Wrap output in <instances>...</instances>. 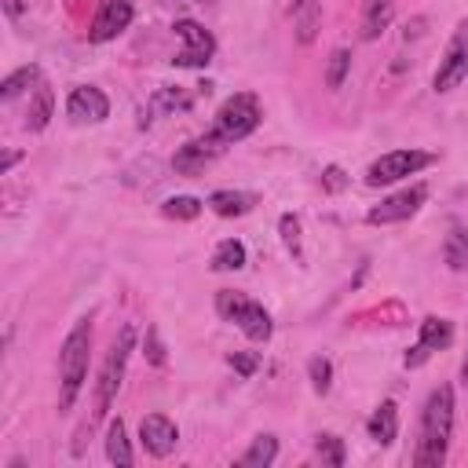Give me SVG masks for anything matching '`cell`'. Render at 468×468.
<instances>
[{"mask_svg":"<svg viewBox=\"0 0 468 468\" xmlns=\"http://www.w3.org/2000/svg\"><path fill=\"white\" fill-rule=\"evenodd\" d=\"M66 117H69L73 124H99V121H106V117H110V99H106V91L95 88V84H77V88L69 91V99H66Z\"/></svg>","mask_w":468,"mask_h":468,"instance_id":"cell-12","label":"cell"},{"mask_svg":"<svg viewBox=\"0 0 468 468\" xmlns=\"http://www.w3.org/2000/svg\"><path fill=\"white\" fill-rule=\"evenodd\" d=\"M461 377H464V380H468V358H464V366H461Z\"/></svg>","mask_w":468,"mask_h":468,"instance_id":"cell-34","label":"cell"},{"mask_svg":"<svg viewBox=\"0 0 468 468\" xmlns=\"http://www.w3.org/2000/svg\"><path fill=\"white\" fill-rule=\"evenodd\" d=\"M245 267V245L238 238H223L212 249V271H241Z\"/></svg>","mask_w":468,"mask_h":468,"instance_id":"cell-22","label":"cell"},{"mask_svg":"<svg viewBox=\"0 0 468 468\" xmlns=\"http://www.w3.org/2000/svg\"><path fill=\"white\" fill-rule=\"evenodd\" d=\"M132 347H135V329H132V325H121V333L113 336V344H110V351H106V358H102L99 380H95V417H106L110 402L117 399Z\"/></svg>","mask_w":468,"mask_h":468,"instance_id":"cell-5","label":"cell"},{"mask_svg":"<svg viewBox=\"0 0 468 468\" xmlns=\"http://www.w3.org/2000/svg\"><path fill=\"white\" fill-rule=\"evenodd\" d=\"M256 201H260V197H256V194H249V190H212L205 205H208L216 216L230 219V216H245Z\"/></svg>","mask_w":468,"mask_h":468,"instance_id":"cell-17","label":"cell"},{"mask_svg":"<svg viewBox=\"0 0 468 468\" xmlns=\"http://www.w3.org/2000/svg\"><path fill=\"white\" fill-rule=\"evenodd\" d=\"M424 201H428V186H424V183H413V186H406V190H399V194L384 197L380 205H373V208L366 212V223H373V227L406 223L410 216H417V212H420V205H424Z\"/></svg>","mask_w":468,"mask_h":468,"instance_id":"cell-9","label":"cell"},{"mask_svg":"<svg viewBox=\"0 0 468 468\" xmlns=\"http://www.w3.org/2000/svg\"><path fill=\"white\" fill-rule=\"evenodd\" d=\"M307 373H311V388H314L318 395H325L329 384H333V362L322 358V355H314V358L307 362Z\"/></svg>","mask_w":468,"mask_h":468,"instance_id":"cell-27","label":"cell"},{"mask_svg":"<svg viewBox=\"0 0 468 468\" xmlns=\"http://www.w3.org/2000/svg\"><path fill=\"white\" fill-rule=\"evenodd\" d=\"M289 11H292V15H303V11H322V0H289Z\"/></svg>","mask_w":468,"mask_h":468,"instance_id":"cell-32","label":"cell"},{"mask_svg":"<svg viewBox=\"0 0 468 468\" xmlns=\"http://www.w3.org/2000/svg\"><path fill=\"white\" fill-rule=\"evenodd\" d=\"M450 344H453V325H450L446 318L428 314V318L420 322V336H417V344L406 351V366L417 369V366H424L435 351H442V347H450Z\"/></svg>","mask_w":468,"mask_h":468,"instance_id":"cell-13","label":"cell"},{"mask_svg":"<svg viewBox=\"0 0 468 468\" xmlns=\"http://www.w3.org/2000/svg\"><path fill=\"white\" fill-rule=\"evenodd\" d=\"M227 150V143L208 128L205 135H197V139H190V143H183L179 150H176V157H172V168L179 172V176H201L219 154Z\"/></svg>","mask_w":468,"mask_h":468,"instance_id":"cell-10","label":"cell"},{"mask_svg":"<svg viewBox=\"0 0 468 468\" xmlns=\"http://www.w3.org/2000/svg\"><path fill=\"white\" fill-rule=\"evenodd\" d=\"M55 117V95L44 80H37V88L29 91V110H26V128L29 132H44L48 121Z\"/></svg>","mask_w":468,"mask_h":468,"instance_id":"cell-16","label":"cell"},{"mask_svg":"<svg viewBox=\"0 0 468 468\" xmlns=\"http://www.w3.org/2000/svg\"><path fill=\"white\" fill-rule=\"evenodd\" d=\"M132 15H135L132 0H99V11L91 18V26H88V40L91 44H106V40L121 37L132 26Z\"/></svg>","mask_w":468,"mask_h":468,"instance_id":"cell-11","label":"cell"},{"mask_svg":"<svg viewBox=\"0 0 468 468\" xmlns=\"http://www.w3.org/2000/svg\"><path fill=\"white\" fill-rule=\"evenodd\" d=\"M176 37L183 40L179 55L172 58L176 66H183V69H205V66L212 62V55H216V40H212V33H208L201 22H194V18H179V22H176Z\"/></svg>","mask_w":468,"mask_h":468,"instance_id":"cell-8","label":"cell"},{"mask_svg":"<svg viewBox=\"0 0 468 468\" xmlns=\"http://www.w3.org/2000/svg\"><path fill=\"white\" fill-rule=\"evenodd\" d=\"M274 457H278V439L274 435H256L252 446L241 453V464L245 468H267V464H274Z\"/></svg>","mask_w":468,"mask_h":468,"instance_id":"cell-23","label":"cell"},{"mask_svg":"<svg viewBox=\"0 0 468 468\" xmlns=\"http://www.w3.org/2000/svg\"><path fill=\"white\" fill-rule=\"evenodd\" d=\"M201 205H205V201H197V197H190V194H176V197H168V201L161 205V216H165V219H197V216H201Z\"/></svg>","mask_w":468,"mask_h":468,"instance_id":"cell-24","label":"cell"},{"mask_svg":"<svg viewBox=\"0 0 468 468\" xmlns=\"http://www.w3.org/2000/svg\"><path fill=\"white\" fill-rule=\"evenodd\" d=\"M366 431H369L373 442L391 446V442L399 439V406H395L391 399H384V402L373 410V417L366 420Z\"/></svg>","mask_w":468,"mask_h":468,"instance_id":"cell-15","label":"cell"},{"mask_svg":"<svg viewBox=\"0 0 468 468\" xmlns=\"http://www.w3.org/2000/svg\"><path fill=\"white\" fill-rule=\"evenodd\" d=\"M146 355L154 366H165V344L157 340V329H146Z\"/></svg>","mask_w":468,"mask_h":468,"instance_id":"cell-30","label":"cell"},{"mask_svg":"<svg viewBox=\"0 0 468 468\" xmlns=\"http://www.w3.org/2000/svg\"><path fill=\"white\" fill-rule=\"evenodd\" d=\"M91 362V318L73 322L58 351V410H73Z\"/></svg>","mask_w":468,"mask_h":468,"instance_id":"cell-2","label":"cell"},{"mask_svg":"<svg viewBox=\"0 0 468 468\" xmlns=\"http://www.w3.org/2000/svg\"><path fill=\"white\" fill-rule=\"evenodd\" d=\"M37 80H44V77H40V66H22V69H15V73L4 77V84H0V99L11 102V99H18L22 91H33Z\"/></svg>","mask_w":468,"mask_h":468,"instance_id":"cell-20","label":"cell"},{"mask_svg":"<svg viewBox=\"0 0 468 468\" xmlns=\"http://www.w3.org/2000/svg\"><path fill=\"white\" fill-rule=\"evenodd\" d=\"M260 121H263V106H260V99H256L252 91H238V95H230V99L219 102L216 121H212V132H216L227 146H234L238 139L252 135V132L260 128Z\"/></svg>","mask_w":468,"mask_h":468,"instance_id":"cell-3","label":"cell"},{"mask_svg":"<svg viewBox=\"0 0 468 468\" xmlns=\"http://www.w3.org/2000/svg\"><path fill=\"white\" fill-rule=\"evenodd\" d=\"M442 260L450 271H468V227L461 219H450V230L442 238Z\"/></svg>","mask_w":468,"mask_h":468,"instance_id":"cell-18","label":"cell"},{"mask_svg":"<svg viewBox=\"0 0 468 468\" xmlns=\"http://www.w3.org/2000/svg\"><path fill=\"white\" fill-rule=\"evenodd\" d=\"M216 311H219L223 322L238 325V329H241L249 340H256V344L271 340V333H274V322H271L267 307L256 303V300H249V296H241V292L219 289V292H216Z\"/></svg>","mask_w":468,"mask_h":468,"instance_id":"cell-4","label":"cell"},{"mask_svg":"<svg viewBox=\"0 0 468 468\" xmlns=\"http://www.w3.org/2000/svg\"><path fill=\"white\" fill-rule=\"evenodd\" d=\"M344 183H347V179H344V172H340L336 165H329V168L322 172V186H325V190L336 194V190H344Z\"/></svg>","mask_w":468,"mask_h":468,"instance_id":"cell-31","label":"cell"},{"mask_svg":"<svg viewBox=\"0 0 468 468\" xmlns=\"http://www.w3.org/2000/svg\"><path fill=\"white\" fill-rule=\"evenodd\" d=\"M26 7H29V0H4V11H7L11 18H18Z\"/></svg>","mask_w":468,"mask_h":468,"instance_id":"cell-33","label":"cell"},{"mask_svg":"<svg viewBox=\"0 0 468 468\" xmlns=\"http://www.w3.org/2000/svg\"><path fill=\"white\" fill-rule=\"evenodd\" d=\"M106 457H110V464H132L135 461V453H132V446H128V431H124V420L117 417V420H110V428H106Z\"/></svg>","mask_w":468,"mask_h":468,"instance_id":"cell-21","label":"cell"},{"mask_svg":"<svg viewBox=\"0 0 468 468\" xmlns=\"http://www.w3.org/2000/svg\"><path fill=\"white\" fill-rule=\"evenodd\" d=\"M347 73H351V51H347V48H336V51L329 55V66H325V88H329V91L344 88Z\"/></svg>","mask_w":468,"mask_h":468,"instance_id":"cell-25","label":"cell"},{"mask_svg":"<svg viewBox=\"0 0 468 468\" xmlns=\"http://www.w3.org/2000/svg\"><path fill=\"white\" fill-rule=\"evenodd\" d=\"M314 453L322 457V464H333V468H340L344 464V439L340 435H318V442H314Z\"/></svg>","mask_w":468,"mask_h":468,"instance_id":"cell-26","label":"cell"},{"mask_svg":"<svg viewBox=\"0 0 468 468\" xmlns=\"http://www.w3.org/2000/svg\"><path fill=\"white\" fill-rule=\"evenodd\" d=\"M227 362H230L241 377H252L256 366H260V355H252V351H234V355H227Z\"/></svg>","mask_w":468,"mask_h":468,"instance_id":"cell-29","label":"cell"},{"mask_svg":"<svg viewBox=\"0 0 468 468\" xmlns=\"http://www.w3.org/2000/svg\"><path fill=\"white\" fill-rule=\"evenodd\" d=\"M139 442H143V450L150 457H168L176 450V442H179V428L165 413H146L139 420Z\"/></svg>","mask_w":468,"mask_h":468,"instance_id":"cell-14","label":"cell"},{"mask_svg":"<svg viewBox=\"0 0 468 468\" xmlns=\"http://www.w3.org/2000/svg\"><path fill=\"white\" fill-rule=\"evenodd\" d=\"M450 435H453V388L439 384L428 395L424 410H420V431H417V446H413V464L417 468H439L446 461Z\"/></svg>","mask_w":468,"mask_h":468,"instance_id":"cell-1","label":"cell"},{"mask_svg":"<svg viewBox=\"0 0 468 468\" xmlns=\"http://www.w3.org/2000/svg\"><path fill=\"white\" fill-rule=\"evenodd\" d=\"M278 227H282V241H285V249L300 260V219H296L292 212H285V216L278 219Z\"/></svg>","mask_w":468,"mask_h":468,"instance_id":"cell-28","label":"cell"},{"mask_svg":"<svg viewBox=\"0 0 468 468\" xmlns=\"http://www.w3.org/2000/svg\"><path fill=\"white\" fill-rule=\"evenodd\" d=\"M395 15V0H366L362 4V40H377Z\"/></svg>","mask_w":468,"mask_h":468,"instance_id":"cell-19","label":"cell"},{"mask_svg":"<svg viewBox=\"0 0 468 468\" xmlns=\"http://www.w3.org/2000/svg\"><path fill=\"white\" fill-rule=\"evenodd\" d=\"M428 165H435V154H428V150H388L366 168V183L388 186V183H399L406 176H417Z\"/></svg>","mask_w":468,"mask_h":468,"instance_id":"cell-6","label":"cell"},{"mask_svg":"<svg viewBox=\"0 0 468 468\" xmlns=\"http://www.w3.org/2000/svg\"><path fill=\"white\" fill-rule=\"evenodd\" d=\"M464 77H468V18L457 22V29H453V37H450V44H446V51H442V58L435 66L431 88H435V95H446Z\"/></svg>","mask_w":468,"mask_h":468,"instance_id":"cell-7","label":"cell"}]
</instances>
